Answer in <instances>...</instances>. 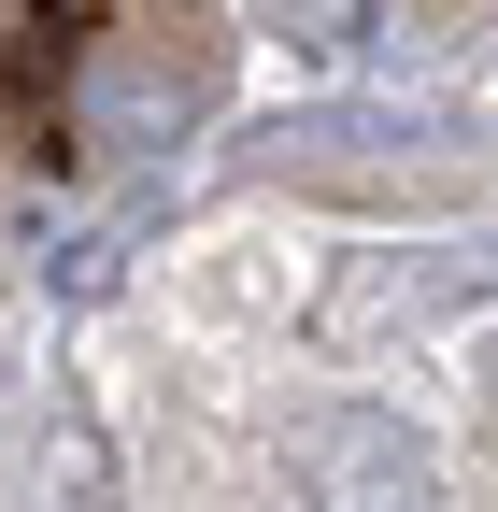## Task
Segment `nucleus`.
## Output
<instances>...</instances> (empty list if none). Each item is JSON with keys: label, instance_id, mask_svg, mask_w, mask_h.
I'll return each mask as SVG.
<instances>
[{"label": "nucleus", "instance_id": "nucleus-3", "mask_svg": "<svg viewBox=\"0 0 498 512\" xmlns=\"http://www.w3.org/2000/svg\"><path fill=\"white\" fill-rule=\"evenodd\" d=\"M484 413H498V342H484Z\"/></svg>", "mask_w": 498, "mask_h": 512}, {"label": "nucleus", "instance_id": "nucleus-1", "mask_svg": "<svg viewBox=\"0 0 498 512\" xmlns=\"http://www.w3.org/2000/svg\"><path fill=\"white\" fill-rule=\"evenodd\" d=\"M285 484L314 498V512H442V456H427V427L385 413V399L285 413Z\"/></svg>", "mask_w": 498, "mask_h": 512}, {"label": "nucleus", "instance_id": "nucleus-2", "mask_svg": "<svg viewBox=\"0 0 498 512\" xmlns=\"http://www.w3.org/2000/svg\"><path fill=\"white\" fill-rule=\"evenodd\" d=\"M200 100H214V43H171V29H114L100 43V86H86L100 128H157V114H200Z\"/></svg>", "mask_w": 498, "mask_h": 512}]
</instances>
